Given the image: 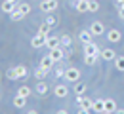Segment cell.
Instances as JSON below:
<instances>
[{"mask_svg": "<svg viewBox=\"0 0 124 114\" xmlns=\"http://www.w3.org/2000/svg\"><path fill=\"white\" fill-rule=\"evenodd\" d=\"M101 114H115V112H107V110H105V112H101Z\"/></svg>", "mask_w": 124, "mask_h": 114, "instance_id": "cell-39", "label": "cell"}, {"mask_svg": "<svg viewBox=\"0 0 124 114\" xmlns=\"http://www.w3.org/2000/svg\"><path fill=\"white\" fill-rule=\"evenodd\" d=\"M92 110L97 112V114L105 112V99H93V108Z\"/></svg>", "mask_w": 124, "mask_h": 114, "instance_id": "cell-16", "label": "cell"}, {"mask_svg": "<svg viewBox=\"0 0 124 114\" xmlns=\"http://www.w3.org/2000/svg\"><path fill=\"white\" fill-rule=\"evenodd\" d=\"M59 46H61V38L59 36H54V34H48L46 36V48L48 49L59 48Z\"/></svg>", "mask_w": 124, "mask_h": 114, "instance_id": "cell-10", "label": "cell"}, {"mask_svg": "<svg viewBox=\"0 0 124 114\" xmlns=\"http://www.w3.org/2000/svg\"><path fill=\"white\" fill-rule=\"evenodd\" d=\"M105 36H107V40L111 44H118L122 40V33L118 29H109V33H105Z\"/></svg>", "mask_w": 124, "mask_h": 114, "instance_id": "cell-6", "label": "cell"}, {"mask_svg": "<svg viewBox=\"0 0 124 114\" xmlns=\"http://www.w3.org/2000/svg\"><path fill=\"white\" fill-rule=\"evenodd\" d=\"M99 10V0H88V12H97Z\"/></svg>", "mask_w": 124, "mask_h": 114, "instance_id": "cell-28", "label": "cell"}, {"mask_svg": "<svg viewBox=\"0 0 124 114\" xmlns=\"http://www.w3.org/2000/svg\"><path fill=\"white\" fill-rule=\"evenodd\" d=\"M116 2H118V6H120V4H124V0H116Z\"/></svg>", "mask_w": 124, "mask_h": 114, "instance_id": "cell-38", "label": "cell"}, {"mask_svg": "<svg viewBox=\"0 0 124 114\" xmlns=\"http://www.w3.org/2000/svg\"><path fill=\"white\" fill-rule=\"evenodd\" d=\"M16 68V74H17V80H23V78H27L29 76V68L25 65H17V67H14Z\"/></svg>", "mask_w": 124, "mask_h": 114, "instance_id": "cell-14", "label": "cell"}, {"mask_svg": "<svg viewBox=\"0 0 124 114\" xmlns=\"http://www.w3.org/2000/svg\"><path fill=\"white\" fill-rule=\"evenodd\" d=\"M77 114H92V110H86V108H78Z\"/></svg>", "mask_w": 124, "mask_h": 114, "instance_id": "cell-34", "label": "cell"}, {"mask_svg": "<svg viewBox=\"0 0 124 114\" xmlns=\"http://www.w3.org/2000/svg\"><path fill=\"white\" fill-rule=\"evenodd\" d=\"M34 91H36L38 95H46V93H48V84H46V80H38V82H36Z\"/></svg>", "mask_w": 124, "mask_h": 114, "instance_id": "cell-15", "label": "cell"}, {"mask_svg": "<svg viewBox=\"0 0 124 114\" xmlns=\"http://www.w3.org/2000/svg\"><path fill=\"white\" fill-rule=\"evenodd\" d=\"M115 114H124V108H116V110H115Z\"/></svg>", "mask_w": 124, "mask_h": 114, "instance_id": "cell-36", "label": "cell"}, {"mask_svg": "<svg viewBox=\"0 0 124 114\" xmlns=\"http://www.w3.org/2000/svg\"><path fill=\"white\" fill-rule=\"evenodd\" d=\"M52 29H54V27H52V25H48L46 21H44V23H42V25H40V27H38V33H42V34H50V31H52Z\"/></svg>", "mask_w": 124, "mask_h": 114, "instance_id": "cell-27", "label": "cell"}, {"mask_svg": "<svg viewBox=\"0 0 124 114\" xmlns=\"http://www.w3.org/2000/svg\"><path fill=\"white\" fill-rule=\"evenodd\" d=\"M46 23H48V25H52V27H55V25H57V19H55V17L52 15V13H48V17H46Z\"/></svg>", "mask_w": 124, "mask_h": 114, "instance_id": "cell-32", "label": "cell"}, {"mask_svg": "<svg viewBox=\"0 0 124 114\" xmlns=\"http://www.w3.org/2000/svg\"><path fill=\"white\" fill-rule=\"evenodd\" d=\"M61 38V46L63 48H71V44H73V38L69 36V34H63V36H59Z\"/></svg>", "mask_w": 124, "mask_h": 114, "instance_id": "cell-26", "label": "cell"}, {"mask_svg": "<svg viewBox=\"0 0 124 114\" xmlns=\"http://www.w3.org/2000/svg\"><path fill=\"white\" fill-rule=\"evenodd\" d=\"M118 107H116V103H115V99H105V110L107 112H115Z\"/></svg>", "mask_w": 124, "mask_h": 114, "instance_id": "cell-24", "label": "cell"}, {"mask_svg": "<svg viewBox=\"0 0 124 114\" xmlns=\"http://www.w3.org/2000/svg\"><path fill=\"white\" fill-rule=\"evenodd\" d=\"M99 53H101V48L97 46V44H84V55H93V57H99Z\"/></svg>", "mask_w": 124, "mask_h": 114, "instance_id": "cell-8", "label": "cell"}, {"mask_svg": "<svg viewBox=\"0 0 124 114\" xmlns=\"http://www.w3.org/2000/svg\"><path fill=\"white\" fill-rule=\"evenodd\" d=\"M63 78L67 82H73V84H75V82L80 80V70H78L77 67H69V68L65 70V76H63Z\"/></svg>", "mask_w": 124, "mask_h": 114, "instance_id": "cell-3", "label": "cell"}, {"mask_svg": "<svg viewBox=\"0 0 124 114\" xmlns=\"http://www.w3.org/2000/svg\"><path fill=\"white\" fill-rule=\"evenodd\" d=\"M77 107L78 108H86V110H92L93 108V101L86 95H77Z\"/></svg>", "mask_w": 124, "mask_h": 114, "instance_id": "cell-5", "label": "cell"}, {"mask_svg": "<svg viewBox=\"0 0 124 114\" xmlns=\"http://www.w3.org/2000/svg\"><path fill=\"white\" fill-rule=\"evenodd\" d=\"M31 46L34 49H40V48H46V34L42 33H36L34 36L31 38Z\"/></svg>", "mask_w": 124, "mask_h": 114, "instance_id": "cell-2", "label": "cell"}, {"mask_svg": "<svg viewBox=\"0 0 124 114\" xmlns=\"http://www.w3.org/2000/svg\"><path fill=\"white\" fill-rule=\"evenodd\" d=\"M17 95H21V97H29V95H32V89L29 87V86H21V87L17 89Z\"/></svg>", "mask_w": 124, "mask_h": 114, "instance_id": "cell-25", "label": "cell"}, {"mask_svg": "<svg viewBox=\"0 0 124 114\" xmlns=\"http://www.w3.org/2000/svg\"><path fill=\"white\" fill-rule=\"evenodd\" d=\"M54 95L59 99H65L67 95H69V87L67 86H63V84H57L55 87H54Z\"/></svg>", "mask_w": 124, "mask_h": 114, "instance_id": "cell-12", "label": "cell"}, {"mask_svg": "<svg viewBox=\"0 0 124 114\" xmlns=\"http://www.w3.org/2000/svg\"><path fill=\"white\" fill-rule=\"evenodd\" d=\"M65 70H67V68H63V67H57V68H55V76H57V78L65 76Z\"/></svg>", "mask_w": 124, "mask_h": 114, "instance_id": "cell-33", "label": "cell"}, {"mask_svg": "<svg viewBox=\"0 0 124 114\" xmlns=\"http://www.w3.org/2000/svg\"><path fill=\"white\" fill-rule=\"evenodd\" d=\"M27 114H38V112H36V110H29Z\"/></svg>", "mask_w": 124, "mask_h": 114, "instance_id": "cell-37", "label": "cell"}, {"mask_svg": "<svg viewBox=\"0 0 124 114\" xmlns=\"http://www.w3.org/2000/svg\"><path fill=\"white\" fill-rule=\"evenodd\" d=\"M54 65H55V63L52 61V57H50V55H44V57L40 59V67H42V68H46V70H52V67H54Z\"/></svg>", "mask_w": 124, "mask_h": 114, "instance_id": "cell-18", "label": "cell"}, {"mask_svg": "<svg viewBox=\"0 0 124 114\" xmlns=\"http://www.w3.org/2000/svg\"><path fill=\"white\" fill-rule=\"evenodd\" d=\"M17 10L23 13V15H29L32 12V6L29 4V2H19V6H17Z\"/></svg>", "mask_w": 124, "mask_h": 114, "instance_id": "cell-19", "label": "cell"}, {"mask_svg": "<svg viewBox=\"0 0 124 114\" xmlns=\"http://www.w3.org/2000/svg\"><path fill=\"white\" fill-rule=\"evenodd\" d=\"M38 8H40V12H44V13H54V12L59 8V4H57V0H42V2L38 4Z\"/></svg>", "mask_w": 124, "mask_h": 114, "instance_id": "cell-1", "label": "cell"}, {"mask_svg": "<svg viewBox=\"0 0 124 114\" xmlns=\"http://www.w3.org/2000/svg\"><path fill=\"white\" fill-rule=\"evenodd\" d=\"M48 55L52 57V61H54V63H59V61H63V57H65V48L59 46V48L48 49Z\"/></svg>", "mask_w": 124, "mask_h": 114, "instance_id": "cell-4", "label": "cell"}, {"mask_svg": "<svg viewBox=\"0 0 124 114\" xmlns=\"http://www.w3.org/2000/svg\"><path fill=\"white\" fill-rule=\"evenodd\" d=\"M90 33H92L93 36H101V34H105L107 31H105V25H103L101 21H93L92 25H90Z\"/></svg>", "mask_w": 124, "mask_h": 114, "instance_id": "cell-9", "label": "cell"}, {"mask_svg": "<svg viewBox=\"0 0 124 114\" xmlns=\"http://www.w3.org/2000/svg\"><path fill=\"white\" fill-rule=\"evenodd\" d=\"M10 17H12V21H21L25 15H23L19 10H16V12H12V13H10Z\"/></svg>", "mask_w": 124, "mask_h": 114, "instance_id": "cell-30", "label": "cell"}, {"mask_svg": "<svg viewBox=\"0 0 124 114\" xmlns=\"http://www.w3.org/2000/svg\"><path fill=\"white\" fill-rule=\"evenodd\" d=\"M73 6H75V10H78L80 13H82V12H88V0H75Z\"/></svg>", "mask_w": 124, "mask_h": 114, "instance_id": "cell-17", "label": "cell"}, {"mask_svg": "<svg viewBox=\"0 0 124 114\" xmlns=\"http://www.w3.org/2000/svg\"><path fill=\"white\" fill-rule=\"evenodd\" d=\"M99 57L103 59V61H115L116 59V51L115 49H111V48H105V49H101V53H99Z\"/></svg>", "mask_w": 124, "mask_h": 114, "instance_id": "cell-11", "label": "cell"}, {"mask_svg": "<svg viewBox=\"0 0 124 114\" xmlns=\"http://www.w3.org/2000/svg\"><path fill=\"white\" fill-rule=\"evenodd\" d=\"M113 63H115V68L118 72H124V55H116V59Z\"/></svg>", "mask_w": 124, "mask_h": 114, "instance_id": "cell-22", "label": "cell"}, {"mask_svg": "<svg viewBox=\"0 0 124 114\" xmlns=\"http://www.w3.org/2000/svg\"><path fill=\"white\" fill-rule=\"evenodd\" d=\"M14 107H16V108H25V107H27V97L16 95V97H14Z\"/></svg>", "mask_w": 124, "mask_h": 114, "instance_id": "cell-20", "label": "cell"}, {"mask_svg": "<svg viewBox=\"0 0 124 114\" xmlns=\"http://www.w3.org/2000/svg\"><path fill=\"white\" fill-rule=\"evenodd\" d=\"M55 114H69V112H67L65 108H59V110H55Z\"/></svg>", "mask_w": 124, "mask_h": 114, "instance_id": "cell-35", "label": "cell"}, {"mask_svg": "<svg viewBox=\"0 0 124 114\" xmlns=\"http://www.w3.org/2000/svg\"><path fill=\"white\" fill-rule=\"evenodd\" d=\"M17 6H19V0H4V2H2V12L10 15L12 12L17 10Z\"/></svg>", "mask_w": 124, "mask_h": 114, "instance_id": "cell-7", "label": "cell"}, {"mask_svg": "<svg viewBox=\"0 0 124 114\" xmlns=\"http://www.w3.org/2000/svg\"><path fill=\"white\" fill-rule=\"evenodd\" d=\"M78 40H80L82 44H90V42H93V34L90 33V29L80 31V33H78Z\"/></svg>", "mask_w": 124, "mask_h": 114, "instance_id": "cell-13", "label": "cell"}, {"mask_svg": "<svg viewBox=\"0 0 124 114\" xmlns=\"http://www.w3.org/2000/svg\"><path fill=\"white\" fill-rule=\"evenodd\" d=\"M97 59H99V57H93V55H84V63H86L88 67H93L95 63H97Z\"/></svg>", "mask_w": 124, "mask_h": 114, "instance_id": "cell-29", "label": "cell"}, {"mask_svg": "<svg viewBox=\"0 0 124 114\" xmlns=\"http://www.w3.org/2000/svg\"><path fill=\"white\" fill-rule=\"evenodd\" d=\"M86 84H82V82H75V86H73V91L77 93V95H84L86 93Z\"/></svg>", "mask_w": 124, "mask_h": 114, "instance_id": "cell-21", "label": "cell"}, {"mask_svg": "<svg viewBox=\"0 0 124 114\" xmlns=\"http://www.w3.org/2000/svg\"><path fill=\"white\" fill-rule=\"evenodd\" d=\"M6 76H8V80H17L16 68H14V67H12V68H8V72H6Z\"/></svg>", "mask_w": 124, "mask_h": 114, "instance_id": "cell-31", "label": "cell"}, {"mask_svg": "<svg viewBox=\"0 0 124 114\" xmlns=\"http://www.w3.org/2000/svg\"><path fill=\"white\" fill-rule=\"evenodd\" d=\"M48 72H50V70H46V68H42V67L38 65V68H36V70H34V76H36V78H38V80H46Z\"/></svg>", "mask_w": 124, "mask_h": 114, "instance_id": "cell-23", "label": "cell"}]
</instances>
